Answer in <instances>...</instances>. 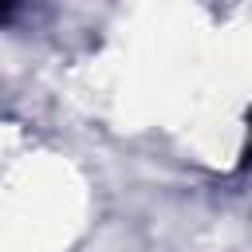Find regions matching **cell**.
Listing matches in <instances>:
<instances>
[{"label": "cell", "mask_w": 252, "mask_h": 252, "mask_svg": "<svg viewBox=\"0 0 252 252\" xmlns=\"http://www.w3.org/2000/svg\"><path fill=\"white\" fill-rule=\"evenodd\" d=\"M12 12H16V0H0V24L12 20Z\"/></svg>", "instance_id": "1"}]
</instances>
